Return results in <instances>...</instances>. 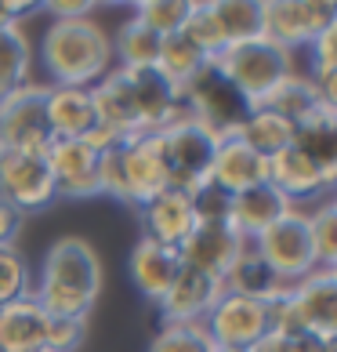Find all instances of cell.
<instances>
[{
    "instance_id": "obj_41",
    "label": "cell",
    "mask_w": 337,
    "mask_h": 352,
    "mask_svg": "<svg viewBox=\"0 0 337 352\" xmlns=\"http://www.w3.org/2000/svg\"><path fill=\"white\" fill-rule=\"evenodd\" d=\"M47 15H55V22H73V19H91L98 11V4H91V0H51Z\"/></svg>"
},
{
    "instance_id": "obj_2",
    "label": "cell",
    "mask_w": 337,
    "mask_h": 352,
    "mask_svg": "<svg viewBox=\"0 0 337 352\" xmlns=\"http://www.w3.org/2000/svg\"><path fill=\"white\" fill-rule=\"evenodd\" d=\"M40 58L58 87H95L113 69V41L95 19L51 22L40 41Z\"/></svg>"
},
{
    "instance_id": "obj_39",
    "label": "cell",
    "mask_w": 337,
    "mask_h": 352,
    "mask_svg": "<svg viewBox=\"0 0 337 352\" xmlns=\"http://www.w3.org/2000/svg\"><path fill=\"white\" fill-rule=\"evenodd\" d=\"M189 200H192V211H196V221H229V204H232V197L218 189L214 182H207V186L196 189Z\"/></svg>"
},
{
    "instance_id": "obj_43",
    "label": "cell",
    "mask_w": 337,
    "mask_h": 352,
    "mask_svg": "<svg viewBox=\"0 0 337 352\" xmlns=\"http://www.w3.org/2000/svg\"><path fill=\"white\" fill-rule=\"evenodd\" d=\"M33 4L25 0H0V30H15L22 15H30Z\"/></svg>"
},
{
    "instance_id": "obj_4",
    "label": "cell",
    "mask_w": 337,
    "mask_h": 352,
    "mask_svg": "<svg viewBox=\"0 0 337 352\" xmlns=\"http://www.w3.org/2000/svg\"><path fill=\"white\" fill-rule=\"evenodd\" d=\"M214 69L240 91L247 106H254V102H262L283 76L294 73V51L272 44L268 36H257V41L225 47L222 55L214 58Z\"/></svg>"
},
{
    "instance_id": "obj_27",
    "label": "cell",
    "mask_w": 337,
    "mask_h": 352,
    "mask_svg": "<svg viewBox=\"0 0 337 352\" xmlns=\"http://www.w3.org/2000/svg\"><path fill=\"white\" fill-rule=\"evenodd\" d=\"M323 102H327V98L319 95V87L312 84V76L294 69L290 76H283V80L272 87L262 102H254L251 109H268V113H276V116H283V120H290V124H301L308 113L323 106Z\"/></svg>"
},
{
    "instance_id": "obj_15",
    "label": "cell",
    "mask_w": 337,
    "mask_h": 352,
    "mask_svg": "<svg viewBox=\"0 0 337 352\" xmlns=\"http://www.w3.org/2000/svg\"><path fill=\"white\" fill-rule=\"evenodd\" d=\"M225 294V283L214 276H203V272L181 265L174 283L167 287V294L156 302L163 323H203L207 312L214 309V302Z\"/></svg>"
},
{
    "instance_id": "obj_8",
    "label": "cell",
    "mask_w": 337,
    "mask_h": 352,
    "mask_svg": "<svg viewBox=\"0 0 337 352\" xmlns=\"http://www.w3.org/2000/svg\"><path fill=\"white\" fill-rule=\"evenodd\" d=\"M254 251L262 254L287 283H294V280H301V276L319 269L312 232H308V211H297V207H290L268 232H262V236L254 240Z\"/></svg>"
},
{
    "instance_id": "obj_30",
    "label": "cell",
    "mask_w": 337,
    "mask_h": 352,
    "mask_svg": "<svg viewBox=\"0 0 337 352\" xmlns=\"http://www.w3.org/2000/svg\"><path fill=\"white\" fill-rule=\"evenodd\" d=\"M240 138L247 142L257 156L272 160L276 153L294 146V124L276 116V113H268V109H251L247 120L240 124Z\"/></svg>"
},
{
    "instance_id": "obj_12",
    "label": "cell",
    "mask_w": 337,
    "mask_h": 352,
    "mask_svg": "<svg viewBox=\"0 0 337 352\" xmlns=\"http://www.w3.org/2000/svg\"><path fill=\"white\" fill-rule=\"evenodd\" d=\"M243 251H247V240L229 221H196V229L178 247L181 265L196 269L203 276H214V280H225Z\"/></svg>"
},
{
    "instance_id": "obj_38",
    "label": "cell",
    "mask_w": 337,
    "mask_h": 352,
    "mask_svg": "<svg viewBox=\"0 0 337 352\" xmlns=\"http://www.w3.org/2000/svg\"><path fill=\"white\" fill-rule=\"evenodd\" d=\"M251 352H337V342L316 334H279L268 331L257 345H251Z\"/></svg>"
},
{
    "instance_id": "obj_33",
    "label": "cell",
    "mask_w": 337,
    "mask_h": 352,
    "mask_svg": "<svg viewBox=\"0 0 337 352\" xmlns=\"http://www.w3.org/2000/svg\"><path fill=\"white\" fill-rule=\"evenodd\" d=\"M192 4H196V0H141V4H135L131 19H138L146 30H152L163 41V36L181 33L185 19L192 15Z\"/></svg>"
},
{
    "instance_id": "obj_16",
    "label": "cell",
    "mask_w": 337,
    "mask_h": 352,
    "mask_svg": "<svg viewBox=\"0 0 337 352\" xmlns=\"http://www.w3.org/2000/svg\"><path fill=\"white\" fill-rule=\"evenodd\" d=\"M127 84H131L135 106L141 116V135H160L163 127L178 124L185 109H181V91L163 80L156 69H124Z\"/></svg>"
},
{
    "instance_id": "obj_19",
    "label": "cell",
    "mask_w": 337,
    "mask_h": 352,
    "mask_svg": "<svg viewBox=\"0 0 337 352\" xmlns=\"http://www.w3.org/2000/svg\"><path fill=\"white\" fill-rule=\"evenodd\" d=\"M141 218V236L163 247H178L185 243V236L196 229V211H192V200L178 189H163L160 197H152L149 204L138 207Z\"/></svg>"
},
{
    "instance_id": "obj_10",
    "label": "cell",
    "mask_w": 337,
    "mask_h": 352,
    "mask_svg": "<svg viewBox=\"0 0 337 352\" xmlns=\"http://www.w3.org/2000/svg\"><path fill=\"white\" fill-rule=\"evenodd\" d=\"M0 200H8L15 211L33 214L58 200L55 175L47 167V156L11 153L0 149Z\"/></svg>"
},
{
    "instance_id": "obj_9",
    "label": "cell",
    "mask_w": 337,
    "mask_h": 352,
    "mask_svg": "<svg viewBox=\"0 0 337 352\" xmlns=\"http://www.w3.org/2000/svg\"><path fill=\"white\" fill-rule=\"evenodd\" d=\"M265 36L279 47H308L319 33L337 25V4L330 0H262Z\"/></svg>"
},
{
    "instance_id": "obj_6",
    "label": "cell",
    "mask_w": 337,
    "mask_h": 352,
    "mask_svg": "<svg viewBox=\"0 0 337 352\" xmlns=\"http://www.w3.org/2000/svg\"><path fill=\"white\" fill-rule=\"evenodd\" d=\"M181 109H185V116H192L196 124H203L218 142L236 138L240 124L247 120V113H251V106L243 102L240 91L214 69V62H207V66L181 87Z\"/></svg>"
},
{
    "instance_id": "obj_42",
    "label": "cell",
    "mask_w": 337,
    "mask_h": 352,
    "mask_svg": "<svg viewBox=\"0 0 337 352\" xmlns=\"http://www.w3.org/2000/svg\"><path fill=\"white\" fill-rule=\"evenodd\" d=\"M22 221H25L22 211H15L8 200H0V247H15L19 232H22Z\"/></svg>"
},
{
    "instance_id": "obj_13",
    "label": "cell",
    "mask_w": 337,
    "mask_h": 352,
    "mask_svg": "<svg viewBox=\"0 0 337 352\" xmlns=\"http://www.w3.org/2000/svg\"><path fill=\"white\" fill-rule=\"evenodd\" d=\"M290 305L305 334L337 342V269H316L290 283Z\"/></svg>"
},
{
    "instance_id": "obj_1",
    "label": "cell",
    "mask_w": 337,
    "mask_h": 352,
    "mask_svg": "<svg viewBox=\"0 0 337 352\" xmlns=\"http://www.w3.org/2000/svg\"><path fill=\"white\" fill-rule=\"evenodd\" d=\"M102 294V262L95 247L80 236H62L47 247L40 276L33 283V302L51 320H91Z\"/></svg>"
},
{
    "instance_id": "obj_37",
    "label": "cell",
    "mask_w": 337,
    "mask_h": 352,
    "mask_svg": "<svg viewBox=\"0 0 337 352\" xmlns=\"http://www.w3.org/2000/svg\"><path fill=\"white\" fill-rule=\"evenodd\" d=\"M181 36H185L196 51H203L211 62L225 51V41H222V33H218V25H214L211 8L207 4H192V15L185 19V25H181Z\"/></svg>"
},
{
    "instance_id": "obj_5",
    "label": "cell",
    "mask_w": 337,
    "mask_h": 352,
    "mask_svg": "<svg viewBox=\"0 0 337 352\" xmlns=\"http://www.w3.org/2000/svg\"><path fill=\"white\" fill-rule=\"evenodd\" d=\"M156 146H160L171 189L192 197L196 189H203L211 182V160H214L218 138L203 124L192 120V116H181L178 124L163 127L156 135Z\"/></svg>"
},
{
    "instance_id": "obj_25",
    "label": "cell",
    "mask_w": 337,
    "mask_h": 352,
    "mask_svg": "<svg viewBox=\"0 0 337 352\" xmlns=\"http://www.w3.org/2000/svg\"><path fill=\"white\" fill-rule=\"evenodd\" d=\"M47 127L55 138H84L95 127V106L87 87L47 84Z\"/></svg>"
},
{
    "instance_id": "obj_32",
    "label": "cell",
    "mask_w": 337,
    "mask_h": 352,
    "mask_svg": "<svg viewBox=\"0 0 337 352\" xmlns=\"http://www.w3.org/2000/svg\"><path fill=\"white\" fill-rule=\"evenodd\" d=\"M33 69V47L19 25L15 30H0V98L19 91L22 84H30Z\"/></svg>"
},
{
    "instance_id": "obj_28",
    "label": "cell",
    "mask_w": 337,
    "mask_h": 352,
    "mask_svg": "<svg viewBox=\"0 0 337 352\" xmlns=\"http://www.w3.org/2000/svg\"><path fill=\"white\" fill-rule=\"evenodd\" d=\"M207 8H211V19L218 25V33H222L225 47L265 36L262 0H211Z\"/></svg>"
},
{
    "instance_id": "obj_40",
    "label": "cell",
    "mask_w": 337,
    "mask_h": 352,
    "mask_svg": "<svg viewBox=\"0 0 337 352\" xmlns=\"http://www.w3.org/2000/svg\"><path fill=\"white\" fill-rule=\"evenodd\" d=\"M87 338V320H51L47 327V352H76Z\"/></svg>"
},
{
    "instance_id": "obj_17",
    "label": "cell",
    "mask_w": 337,
    "mask_h": 352,
    "mask_svg": "<svg viewBox=\"0 0 337 352\" xmlns=\"http://www.w3.org/2000/svg\"><path fill=\"white\" fill-rule=\"evenodd\" d=\"M337 182V171H330V167H319L312 164L301 149H283L268 160V186L283 192V197L290 200V207L297 200H316L323 197V192H330Z\"/></svg>"
},
{
    "instance_id": "obj_34",
    "label": "cell",
    "mask_w": 337,
    "mask_h": 352,
    "mask_svg": "<svg viewBox=\"0 0 337 352\" xmlns=\"http://www.w3.org/2000/svg\"><path fill=\"white\" fill-rule=\"evenodd\" d=\"M33 298V269L19 247H0V309Z\"/></svg>"
},
{
    "instance_id": "obj_14",
    "label": "cell",
    "mask_w": 337,
    "mask_h": 352,
    "mask_svg": "<svg viewBox=\"0 0 337 352\" xmlns=\"http://www.w3.org/2000/svg\"><path fill=\"white\" fill-rule=\"evenodd\" d=\"M98 160H102V153H95L84 138H55L51 142L47 167H51V175H55L58 197H69V200L102 197Z\"/></svg>"
},
{
    "instance_id": "obj_3",
    "label": "cell",
    "mask_w": 337,
    "mask_h": 352,
    "mask_svg": "<svg viewBox=\"0 0 337 352\" xmlns=\"http://www.w3.org/2000/svg\"><path fill=\"white\" fill-rule=\"evenodd\" d=\"M98 182H102V197H113L127 207H135V211L141 204H149L152 197H160L163 189H171L156 135L127 138L116 149L102 153Z\"/></svg>"
},
{
    "instance_id": "obj_24",
    "label": "cell",
    "mask_w": 337,
    "mask_h": 352,
    "mask_svg": "<svg viewBox=\"0 0 337 352\" xmlns=\"http://www.w3.org/2000/svg\"><path fill=\"white\" fill-rule=\"evenodd\" d=\"M222 283L229 294H243V298H254V302H265V305L290 291V283L254 251V243H247V251L236 258V265L229 269V276Z\"/></svg>"
},
{
    "instance_id": "obj_35",
    "label": "cell",
    "mask_w": 337,
    "mask_h": 352,
    "mask_svg": "<svg viewBox=\"0 0 337 352\" xmlns=\"http://www.w3.org/2000/svg\"><path fill=\"white\" fill-rule=\"evenodd\" d=\"M308 232H312L319 269H337V204L323 200L316 211H308Z\"/></svg>"
},
{
    "instance_id": "obj_20",
    "label": "cell",
    "mask_w": 337,
    "mask_h": 352,
    "mask_svg": "<svg viewBox=\"0 0 337 352\" xmlns=\"http://www.w3.org/2000/svg\"><path fill=\"white\" fill-rule=\"evenodd\" d=\"M211 182L229 197L236 192H247L254 186H265L268 182V160L257 156L240 135L236 138H222L214 149L211 160Z\"/></svg>"
},
{
    "instance_id": "obj_31",
    "label": "cell",
    "mask_w": 337,
    "mask_h": 352,
    "mask_svg": "<svg viewBox=\"0 0 337 352\" xmlns=\"http://www.w3.org/2000/svg\"><path fill=\"white\" fill-rule=\"evenodd\" d=\"M207 62H211V58H207L203 51H196L181 33H174V36H163V41H160V55H156V66H152V69L181 91L192 76L207 66Z\"/></svg>"
},
{
    "instance_id": "obj_23",
    "label": "cell",
    "mask_w": 337,
    "mask_h": 352,
    "mask_svg": "<svg viewBox=\"0 0 337 352\" xmlns=\"http://www.w3.org/2000/svg\"><path fill=\"white\" fill-rule=\"evenodd\" d=\"M47 327L51 316L33 302H11L0 309V352H40L47 349Z\"/></svg>"
},
{
    "instance_id": "obj_18",
    "label": "cell",
    "mask_w": 337,
    "mask_h": 352,
    "mask_svg": "<svg viewBox=\"0 0 337 352\" xmlns=\"http://www.w3.org/2000/svg\"><path fill=\"white\" fill-rule=\"evenodd\" d=\"M91 91V106H95V124L113 131L120 142L127 138H138L141 135V116L135 106V95H131V84H127L124 69H109Z\"/></svg>"
},
{
    "instance_id": "obj_45",
    "label": "cell",
    "mask_w": 337,
    "mask_h": 352,
    "mask_svg": "<svg viewBox=\"0 0 337 352\" xmlns=\"http://www.w3.org/2000/svg\"><path fill=\"white\" fill-rule=\"evenodd\" d=\"M40 352H47V349H40Z\"/></svg>"
},
{
    "instance_id": "obj_44",
    "label": "cell",
    "mask_w": 337,
    "mask_h": 352,
    "mask_svg": "<svg viewBox=\"0 0 337 352\" xmlns=\"http://www.w3.org/2000/svg\"><path fill=\"white\" fill-rule=\"evenodd\" d=\"M214 352H251V349H214Z\"/></svg>"
},
{
    "instance_id": "obj_22",
    "label": "cell",
    "mask_w": 337,
    "mask_h": 352,
    "mask_svg": "<svg viewBox=\"0 0 337 352\" xmlns=\"http://www.w3.org/2000/svg\"><path fill=\"white\" fill-rule=\"evenodd\" d=\"M287 211H290V200L265 182V186H254V189L232 197V204H229V226L236 229L247 243H254L262 232H268L272 226H276Z\"/></svg>"
},
{
    "instance_id": "obj_29",
    "label": "cell",
    "mask_w": 337,
    "mask_h": 352,
    "mask_svg": "<svg viewBox=\"0 0 337 352\" xmlns=\"http://www.w3.org/2000/svg\"><path fill=\"white\" fill-rule=\"evenodd\" d=\"M113 66L116 69H152L160 55V36L146 30L138 19H124L113 36Z\"/></svg>"
},
{
    "instance_id": "obj_7",
    "label": "cell",
    "mask_w": 337,
    "mask_h": 352,
    "mask_svg": "<svg viewBox=\"0 0 337 352\" xmlns=\"http://www.w3.org/2000/svg\"><path fill=\"white\" fill-rule=\"evenodd\" d=\"M51 135L47 127V84H22L19 91L0 98V149L47 156Z\"/></svg>"
},
{
    "instance_id": "obj_26",
    "label": "cell",
    "mask_w": 337,
    "mask_h": 352,
    "mask_svg": "<svg viewBox=\"0 0 337 352\" xmlns=\"http://www.w3.org/2000/svg\"><path fill=\"white\" fill-rule=\"evenodd\" d=\"M294 149H301L312 164L337 171V106L323 102L301 124H294Z\"/></svg>"
},
{
    "instance_id": "obj_11",
    "label": "cell",
    "mask_w": 337,
    "mask_h": 352,
    "mask_svg": "<svg viewBox=\"0 0 337 352\" xmlns=\"http://www.w3.org/2000/svg\"><path fill=\"white\" fill-rule=\"evenodd\" d=\"M203 331L211 334L214 349H251L268 334V305L225 291L207 312Z\"/></svg>"
},
{
    "instance_id": "obj_21",
    "label": "cell",
    "mask_w": 337,
    "mask_h": 352,
    "mask_svg": "<svg viewBox=\"0 0 337 352\" xmlns=\"http://www.w3.org/2000/svg\"><path fill=\"white\" fill-rule=\"evenodd\" d=\"M178 269H181V254L174 247L152 243L146 236H138V243L131 247V258H127V276L138 287V294L152 305L167 294V287L174 283Z\"/></svg>"
},
{
    "instance_id": "obj_36",
    "label": "cell",
    "mask_w": 337,
    "mask_h": 352,
    "mask_svg": "<svg viewBox=\"0 0 337 352\" xmlns=\"http://www.w3.org/2000/svg\"><path fill=\"white\" fill-rule=\"evenodd\" d=\"M149 352H214V342L203 323H163L152 334Z\"/></svg>"
}]
</instances>
